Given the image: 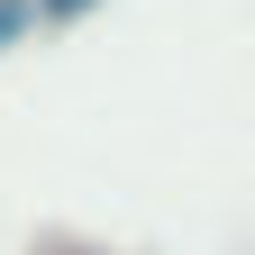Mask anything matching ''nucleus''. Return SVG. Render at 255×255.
Here are the masks:
<instances>
[{
    "label": "nucleus",
    "mask_w": 255,
    "mask_h": 255,
    "mask_svg": "<svg viewBox=\"0 0 255 255\" xmlns=\"http://www.w3.org/2000/svg\"><path fill=\"white\" fill-rule=\"evenodd\" d=\"M37 37V0H0V55Z\"/></svg>",
    "instance_id": "1"
},
{
    "label": "nucleus",
    "mask_w": 255,
    "mask_h": 255,
    "mask_svg": "<svg viewBox=\"0 0 255 255\" xmlns=\"http://www.w3.org/2000/svg\"><path fill=\"white\" fill-rule=\"evenodd\" d=\"M101 0H37V27H82Z\"/></svg>",
    "instance_id": "2"
}]
</instances>
